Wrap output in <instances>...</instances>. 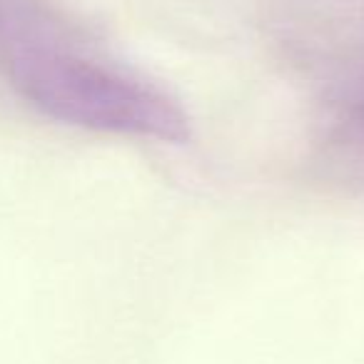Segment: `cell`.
I'll return each instance as SVG.
<instances>
[{
  "label": "cell",
  "instance_id": "cell-1",
  "mask_svg": "<svg viewBox=\"0 0 364 364\" xmlns=\"http://www.w3.org/2000/svg\"><path fill=\"white\" fill-rule=\"evenodd\" d=\"M0 73L63 125L185 145L190 117L165 92L82 55L36 0H0Z\"/></svg>",
  "mask_w": 364,
  "mask_h": 364
},
{
  "label": "cell",
  "instance_id": "cell-2",
  "mask_svg": "<svg viewBox=\"0 0 364 364\" xmlns=\"http://www.w3.org/2000/svg\"><path fill=\"white\" fill-rule=\"evenodd\" d=\"M357 117H359V120H362V122H364V102H362V105H359V107H357Z\"/></svg>",
  "mask_w": 364,
  "mask_h": 364
}]
</instances>
